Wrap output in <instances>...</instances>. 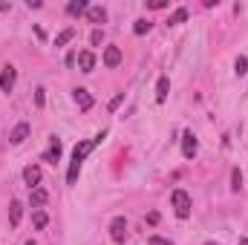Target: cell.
<instances>
[{"label":"cell","instance_id":"1","mask_svg":"<svg viewBox=\"0 0 248 245\" xmlns=\"http://www.w3.org/2000/svg\"><path fill=\"white\" fill-rule=\"evenodd\" d=\"M173 211L179 219H187L190 216V196L185 190H173Z\"/></svg>","mask_w":248,"mask_h":245},{"label":"cell","instance_id":"2","mask_svg":"<svg viewBox=\"0 0 248 245\" xmlns=\"http://www.w3.org/2000/svg\"><path fill=\"white\" fill-rule=\"evenodd\" d=\"M15 81H17V69H15L12 63H6L3 72H0V90H3V92H12V90H15Z\"/></svg>","mask_w":248,"mask_h":245},{"label":"cell","instance_id":"3","mask_svg":"<svg viewBox=\"0 0 248 245\" xmlns=\"http://www.w3.org/2000/svg\"><path fill=\"white\" fill-rule=\"evenodd\" d=\"M127 219L124 216H116L113 222H110V237H113V243H124L127 240Z\"/></svg>","mask_w":248,"mask_h":245},{"label":"cell","instance_id":"4","mask_svg":"<svg viewBox=\"0 0 248 245\" xmlns=\"http://www.w3.org/2000/svg\"><path fill=\"white\" fill-rule=\"evenodd\" d=\"M72 98H75L78 110H84V113H87V110H93V104H95V101H93V95H90V90H84V87H75V90H72Z\"/></svg>","mask_w":248,"mask_h":245},{"label":"cell","instance_id":"5","mask_svg":"<svg viewBox=\"0 0 248 245\" xmlns=\"http://www.w3.org/2000/svg\"><path fill=\"white\" fill-rule=\"evenodd\" d=\"M29 133H32V127H29V122L15 124V130L9 133V141H12V144H23V141L29 138Z\"/></svg>","mask_w":248,"mask_h":245},{"label":"cell","instance_id":"6","mask_svg":"<svg viewBox=\"0 0 248 245\" xmlns=\"http://www.w3.org/2000/svg\"><path fill=\"white\" fill-rule=\"evenodd\" d=\"M196 150H199V144H196L193 133L185 130V133H182V153H185V159H193V156H196Z\"/></svg>","mask_w":248,"mask_h":245},{"label":"cell","instance_id":"7","mask_svg":"<svg viewBox=\"0 0 248 245\" xmlns=\"http://www.w3.org/2000/svg\"><path fill=\"white\" fill-rule=\"evenodd\" d=\"M23 182L35 190V187L41 184V168H38V165H29V168H23Z\"/></svg>","mask_w":248,"mask_h":245},{"label":"cell","instance_id":"8","mask_svg":"<svg viewBox=\"0 0 248 245\" xmlns=\"http://www.w3.org/2000/svg\"><path fill=\"white\" fill-rule=\"evenodd\" d=\"M46 202H49V193H46L44 187H35V190L29 193V205H32L35 211H41V208H44Z\"/></svg>","mask_w":248,"mask_h":245},{"label":"cell","instance_id":"9","mask_svg":"<svg viewBox=\"0 0 248 245\" xmlns=\"http://www.w3.org/2000/svg\"><path fill=\"white\" fill-rule=\"evenodd\" d=\"M20 216H23V205H20L17 199H12V202H9V225L17 228V225H20Z\"/></svg>","mask_w":248,"mask_h":245},{"label":"cell","instance_id":"10","mask_svg":"<svg viewBox=\"0 0 248 245\" xmlns=\"http://www.w3.org/2000/svg\"><path fill=\"white\" fill-rule=\"evenodd\" d=\"M61 138H55V136H52V144H49V150H46V153H44V162H49V165H55V162H58V159H61Z\"/></svg>","mask_w":248,"mask_h":245},{"label":"cell","instance_id":"11","mask_svg":"<svg viewBox=\"0 0 248 245\" xmlns=\"http://www.w3.org/2000/svg\"><path fill=\"white\" fill-rule=\"evenodd\" d=\"M95 144L93 141H78L75 144V150H72V162H84L87 156H90V150H93Z\"/></svg>","mask_w":248,"mask_h":245},{"label":"cell","instance_id":"12","mask_svg":"<svg viewBox=\"0 0 248 245\" xmlns=\"http://www.w3.org/2000/svg\"><path fill=\"white\" fill-rule=\"evenodd\" d=\"M119 63H122V49H119V46H107V49H104V66L113 69V66H119Z\"/></svg>","mask_w":248,"mask_h":245},{"label":"cell","instance_id":"13","mask_svg":"<svg viewBox=\"0 0 248 245\" xmlns=\"http://www.w3.org/2000/svg\"><path fill=\"white\" fill-rule=\"evenodd\" d=\"M78 69L81 72H93L95 69V55L87 49V52H78Z\"/></svg>","mask_w":248,"mask_h":245},{"label":"cell","instance_id":"14","mask_svg":"<svg viewBox=\"0 0 248 245\" xmlns=\"http://www.w3.org/2000/svg\"><path fill=\"white\" fill-rule=\"evenodd\" d=\"M87 20L90 23H104L107 20V9L104 6H90L87 9Z\"/></svg>","mask_w":248,"mask_h":245},{"label":"cell","instance_id":"15","mask_svg":"<svg viewBox=\"0 0 248 245\" xmlns=\"http://www.w3.org/2000/svg\"><path fill=\"white\" fill-rule=\"evenodd\" d=\"M87 9H90L87 0H69V3H66V15H72V17H75V15H84Z\"/></svg>","mask_w":248,"mask_h":245},{"label":"cell","instance_id":"16","mask_svg":"<svg viewBox=\"0 0 248 245\" xmlns=\"http://www.w3.org/2000/svg\"><path fill=\"white\" fill-rule=\"evenodd\" d=\"M168 90H170V81H168V78H159V84H156V101H159V104L168 101Z\"/></svg>","mask_w":248,"mask_h":245},{"label":"cell","instance_id":"17","mask_svg":"<svg viewBox=\"0 0 248 245\" xmlns=\"http://www.w3.org/2000/svg\"><path fill=\"white\" fill-rule=\"evenodd\" d=\"M187 20V9L185 6H179L173 15H170V20H168V26H179V23H185Z\"/></svg>","mask_w":248,"mask_h":245},{"label":"cell","instance_id":"18","mask_svg":"<svg viewBox=\"0 0 248 245\" xmlns=\"http://www.w3.org/2000/svg\"><path fill=\"white\" fill-rule=\"evenodd\" d=\"M46 222H49V216H46V211H35L32 214V225L41 231V228H46Z\"/></svg>","mask_w":248,"mask_h":245},{"label":"cell","instance_id":"19","mask_svg":"<svg viewBox=\"0 0 248 245\" xmlns=\"http://www.w3.org/2000/svg\"><path fill=\"white\" fill-rule=\"evenodd\" d=\"M72 38H75V29H72V26H69V29H63L61 35H58V38H55V46H63V44H69V41H72Z\"/></svg>","mask_w":248,"mask_h":245},{"label":"cell","instance_id":"20","mask_svg":"<svg viewBox=\"0 0 248 245\" xmlns=\"http://www.w3.org/2000/svg\"><path fill=\"white\" fill-rule=\"evenodd\" d=\"M240 187H243V173L234 168V170H231V190H240Z\"/></svg>","mask_w":248,"mask_h":245},{"label":"cell","instance_id":"21","mask_svg":"<svg viewBox=\"0 0 248 245\" xmlns=\"http://www.w3.org/2000/svg\"><path fill=\"white\" fill-rule=\"evenodd\" d=\"M133 32H136V35H144V32H150V23H147V20H136Z\"/></svg>","mask_w":248,"mask_h":245},{"label":"cell","instance_id":"22","mask_svg":"<svg viewBox=\"0 0 248 245\" xmlns=\"http://www.w3.org/2000/svg\"><path fill=\"white\" fill-rule=\"evenodd\" d=\"M234 66H237V75H246V72H248V58H237Z\"/></svg>","mask_w":248,"mask_h":245},{"label":"cell","instance_id":"23","mask_svg":"<svg viewBox=\"0 0 248 245\" xmlns=\"http://www.w3.org/2000/svg\"><path fill=\"white\" fill-rule=\"evenodd\" d=\"M101 41H104V32H101V29H95V32L90 35V44H93V46H98Z\"/></svg>","mask_w":248,"mask_h":245},{"label":"cell","instance_id":"24","mask_svg":"<svg viewBox=\"0 0 248 245\" xmlns=\"http://www.w3.org/2000/svg\"><path fill=\"white\" fill-rule=\"evenodd\" d=\"M44 92H46L44 87H38V90H35V104H38V107H44V101H46V95H44Z\"/></svg>","mask_w":248,"mask_h":245},{"label":"cell","instance_id":"25","mask_svg":"<svg viewBox=\"0 0 248 245\" xmlns=\"http://www.w3.org/2000/svg\"><path fill=\"white\" fill-rule=\"evenodd\" d=\"M147 6H150V9H165L168 0H147Z\"/></svg>","mask_w":248,"mask_h":245},{"label":"cell","instance_id":"26","mask_svg":"<svg viewBox=\"0 0 248 245\" xmlns=\"http://www.w3.org/2000/svg\"><path fill=\"white\" fill-rule=\"evenodd\" d=\"M122 101H124V92H119V95L110 101V110H119V104H122Z\"/></svg>","mask_w":248,"mask_h":245},{"label":"cell","instance_id":"27","mask_svg":"<svg viewBox=\"0 0 248 245\" xmlns=\"http://www.w3.org/2000/svg\"><path fill=\"white\" fill-rule=\"evenodd\" d=\"M147 245H173V243H168V240H162V237H150Z\"/></svg>","mask_w":248,"mask_h":245},{"label":"cell","instance_id":"28","mask_svg":"<svg viewBox=\"0 0 248 245\" xmlns=\"http://www.w3.org/2000/svg\"><path fill=\"white\" fill-rule=\"evenodd\" d=\"M147 222H150V225H156V222H159V214H156V211H150V214H147Z\"/></svg>","mask_w":248,"mask_h":245},{"label":"cell","instance_id":"29","mask_svg":"<svg viewBox=\"0 0 248 245\" xmlns=\"http://www.w3.org/2000/svg\"><path fill=\"white\" fill-rule=\"evenodd\" d=\"M6 9H9V3H6V0H0V12H6Z\"/></svg>","mask_w":248,"mask_h":245},{"label":"cell","instance_id":"30","mask_svg":"<svg viewBox=\"0 0 248 245\" xmlns=\"http://www.w3.org/2000/svg\"><path fill=\"white\" fill-rule=\"evenodd\" d=\"M237 245H248V237H243V240H240V243H237Z\"/></svg>","mask_w":248,"mask_h":245},{"label":"cell","instance_id":"31","mask_svg":"<svg viewBox=\"0 0 248 245\" xmlns=\"http://www.w3.org/2000/svg\"><path fill=\"white\" fill-rule=\"evenodd\" d=\"M26 245H35V243H32V240H29V243H26Z\"/></svg>","mask_w":248,"mask_h":245},{"label":"cell","instance_id":"32","mask_svg":"<svg viewBox=\"0 0 248 245\" xmlns=\"http://www.w3.org/2000/svg\"><path fill=\"white\" fill-rule=\"evenodd\" d=\"M205 245H217V243H205Z\"/></svg>","mask_w":248,"mask_h":245}]
</instances>
